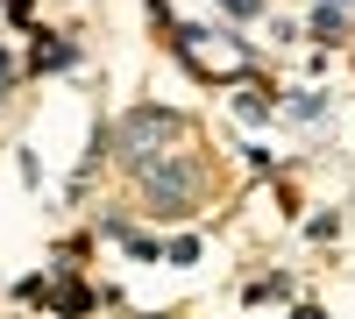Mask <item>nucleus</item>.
Masks as SVG:
<instances>
[{
    "label": "nucleus",
    "mask_w": 355,
    "mask_h": 319,
    "mask_svg": "<svg viewBox=\"0 0 355 319\" xmlns=\"http://www.w3.org/2000/svg\"><path fill=\"white\" fill-rule=\"evenodd\" d=\"M114 156H121L128 170H150V163L185 156V113H171V107L121 113V121H114Z\"/></svg>",
    "instance_id": "obj_1"
},
{
    "label": "nucleus",
    "mask_w": 355,
    "mask_h": 319,
    "mask_svg": "<svg viewBox=\"0 0 355 319\" xmlns=\"http://www.w3.org/2000/svg\"><path fill=\"white\" fill-rule=\"evenodd\" d=\"M135 185H142V199H150L157 220H185L199 199H206V170H199V156L185 149V156H171V163L135 170Z\"/></svg>",
    "instance_id": "obj_2"
},
{
    "label": "nucleus",
    "mask_w": 355,
    "mask_h": 319,
    "mask_svg": "<svg viewBox=\"0 0 355 319\" xmlns=\"http://www.w3.org/2000/svg\"><path fill=\"white\" fill-rule=\"evenodd\" d=\"M171 43H178V57H185L192 71H206V78H242V71H249V43H234L227 28L178 21V28H171Z\"/></svg>",
    "instance_id": "obj_3"
},
{
    "label": "nucleus",
    "mask_w": 355,
    "mask_h": 319,
    "mask_svg": "<svg viewBox=\"0 0 355 319\" xmlns=\"http://www.w3.org/2000/svg\"><path fill=\"white\" fill-rule=\"evenodd\" d=\"M78 64V43H36V71H64Z\"/></svg>",
    "instance_id": "obj_4"
},
{
    "label": "nucleus",
    "mask_w": 355,
    "mask_h": 319,
    "mask_svg": "<svg viewBox=\"0 0 355 319\" xmlns=\"http://www.w3.org/2000/svg\"><path fill=\"white\" fill-rule=\"evenodd\" d=\"M284 113H291V121H320V113H327V93H291Z\"/></svg>",
    "instance_id": "obj_5"
},
{
    "label": "nucleus",
    "mask_w": 355,
    "mask_h": 319,
    "mask_svg": "<svg viewBox=\"0 0 355 319\" xmlns=\"http://www.w3.org/2000/svg\"><path fill=\"white\" fill-rule=\"evenodd\" d=\"M313 36H320V43H341V36H348L341 8H320V15H313Z\"/></svg>",
    "instance_id": "obj_6"
},
{
    "label": "nucleus",
    "mask_w": 355,
    "mask_h": 319,
    "mask_svg": "<svg viewBox=\"0 0 355 319\" xmlns=\"http://www.w3.org/2000/svg\"><path fill=\"white\" fill-rule=\"evenodd\" d=\"M171 263H178V270L199 263V241H192V235H178V241H171Z\"/></svg>",
    "instance_id": "obj_7"
},
{
    "label": "nucleus",
    "mask_w": 355,
    "mask_h": 319,
    "mask_svg": "<svg viewBox=\"0 0 355 319\" xmlns=\"http://www.w3.org/2000/svg\"><path fill=\"white\" fill-rule=\"evenodd\" d=\"M220 8H227V15H242V21H249V15H263V0H220Z\"/></svg>",
    "instance_id": "obj_8"
},
{
    "label": "nucleus",
    "mask_w": 355,
    "mask_h": 319,
    "mask_svg": "<svg viewBox=\"0 0 355 319\" xmlns=\"http://www.w3.org/2000/svg\"><path fill=\"white\" fill-rule=\"evenodd\" d=\"M8 85H15V57L0 50V93H8Z\"/></svg>",
    "instance_id": "obj_9"
},
{
    "label": "nucleus",
    "mask_w": 355,
    "mask_h": 319,
    "mask_svg": "<svg viewBox=\"0 0 355 319\" xmlns=\"http://www.w3.org/2000/svg\"><path fill=\"white\" fill-rule=\"evenodd\" d=\"M320 8H355V0H320Z\"/></svg>",
    "instance_id": "obj_10"
}]
</instances>
